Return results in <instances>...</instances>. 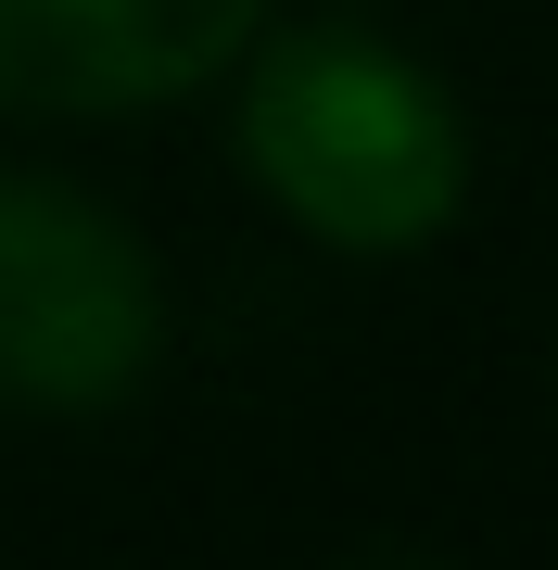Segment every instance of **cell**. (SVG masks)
<instances>
[{"label":"cell","instance_id":"3957f363","mask_svg":"<svg viewBox=\"0 0 558 570\" xmlns=\"http://www.w3.org/2000/svg\"><path fill=\"white\" fill-rule=\"evenodd\" d=\"M267 0H0V115H140L204 89Z\"/></svg>","mask_w":558,"mask_h":570},{"label":"cell","instance_id":"7a4b0ae2","mask_svg":"<svg viewBox=\"0 0 558 570\" xmlns=\"http://www.w3.org/2000/svg\"><path fill=\"white\" fill-rule=\"evenodd\" d=\"M166 355V292L115 204L0 165V406L102 419Z\"/></svg>","mask_w":558,"mask_h":570},{"label":"cell","instance_id":"6da1fadb","mask_svg":"<svg viewBox=\"0 0 558 570\" xmlns=\"http://www.w3.org/2000/svg\"><path fill=\"white\" fill-rule=\"evenodd\" d=\"M242 165L331 254H419L470 204V127H457L444 77L419 51L369 39V26H292V39L254 51Z\"/></svg>","mask_w":558,"mask_h":570}]
</instances>
